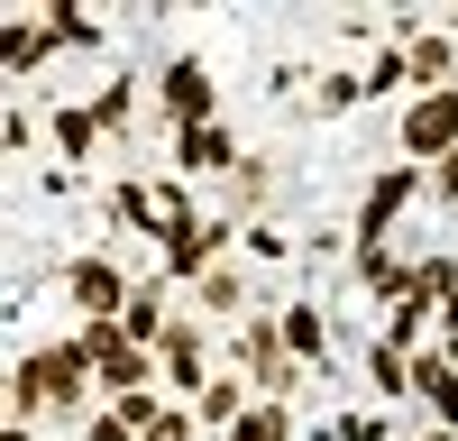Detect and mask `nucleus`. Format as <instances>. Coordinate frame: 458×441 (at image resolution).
<instances>
[{
	"instance_id": "nucleus-12",
	"label": "nucleus",
	"mask_w": 458,
	"mask_h": 441,
	"mask_svg": "<svg viewBox=\"0 0 458 441\" xmlns=\"http://www.w3.org/2000/svg\"><path fill=\"white\" fill-rule=\"evenodd\" d=\"M193 414H202V432H229V423L248 414V377H229V368H220V377L202 386V404H193Z\"/></svg>"
},
{
	"instance_id": "nucleus-22",
	"label": "nucleus",
	"mask_w": 458,
	"mask_h": 441,
	"mask_svg": "<svg viewBox=\"0 0 458 441\" xmlns=\"http://www.w3.org/2000/svg\"><path fill=\"white\" fill-rule=\"evenodd\" d=\"M349 101H367L358 74H321V83H312V110H349Z\"/></svg>"
},
{
	"instance_id": "nucleus-3",
	"label": "nucleus",
	"mask_w": 458,
	"mask_h": 441,
	"mask_svg": "<svg viewBox=\"0 0 458 441\" xmlns=\"http://www.w3.org/2000/svg\"><path fill=\"white\" fill-rule=\"evenodd\" d=\"M403 157H412V166L458 157V83H449V92H422V101L403 110Z\"/></svg>"
},
{
	"instance_id": "nucleus-20",
	"label": "nucleus",
	"mask_w": 458,
	"mask_h": 441,
	"mask_svg": "<svg viewBox=\"0 0 458 441\" xmlns=\"http://www.w3.org/2000/svg\"><path fill=\"white\" fill-rule=\"evenodd\" d=\"M47 28L64 37V47H101V19H92V10H73V0H55V10H47Z\"/></svg>"
},
{
	"instance_id": "nucleus-17",
	"label": "nucleus",
	"mask_w": 458,
	"mask_h": 441,
	"mask_svg": "<svg viewBox=\"0 0 458 441\" xmlns=\"http://www.w3.org/2000/svg\"><path fill=\"white\" fill-rule=\"evenodd\" d=\"M220 441H293V414H284V404H248Z\"/></svg>"
},
{
	"instance_id": "nucleus-16",
	"label": "nucleus",
	"mask_w": 458,
	"mask_h": 441,
	"mask_svg": "<svg viewBox=\"0 0 458 441\" xmlns=\"http://www.w3.org/2000/svg\"><path fill=\"white\" fill-rule=\"evenodd\" d=\"M367 377H376V395H412V350L376 341V350H367Z\"/></svg>"
},
{
	"instance_id": "nucleus-23",
	"label": "nucleus",
	"mask_w": 458,
	"mask_h": 441,
	"mask_svg": "<svg viewBox=\"0 0 458 441\" xmlns=\"http://www.w3.org/2000/svg\"><path fill=\"white\" fill-rule=\"evenodd\" d=\"M330 441H394V423H386V414H339Z\"/></svg>"
},
{
	"instance_id": "nucleus-21",
	"label": "nucleus",
	"mask_w": 458,
	"mask_h": 441,
	"mask_svg": "<svg viewBox=\"0 0 458 441\" xmlns=\"http://www.w3.org/2000/svg\"><path fill=\"white\" fill-rule=\"evenodd\" d=\"M202 432V414H183V404H157V414L138 423V441H193Z\"/></svg>"
},
{
	"instance_id": "nucleus-4",
	"label": "nucleus",
	"mask_w": 458,
	"mask_h": 441,
	"mask_svg": "<svg viewBox=\"0 0 458 441\" xmlns=\"http://www.w3.org/2000/svg\"><path fill=\"white\" fill-rule=\"evenodd\" d=\"M64 294H73V313H83V322H120L138 285H129L120 267H110V257H92V248H83V257L64 267Z\"/></svg>"
},
{
	"instance_id": "nucleus-18",
	"label": "nucleus",
	"mask_w": 458,
	"mask_h": 441,
	"mask_svg": "<svg viewBox=\"0 0 458 441\" xmlns=\"http://www.w3.org/2000/svg\"><path fill=\"white\" fill-rule=\"evenodd\" d=\"M358 83H367V101H386L394 83H412V65H403V47H386V56H367V65H358Z\"/></svg>"
},
{
	"instance_id": "nucleus-24",
	"label": "nucleus",
	"mask_w": 458,
	"mask_h": 441,
	"mask_svg": "<svg viewBox=\"0 0 458 441\" xmlns=\"http://www.w3.org/2000/svg\"><path fill=\"white\" fill-rule=\"evenodd\" d=\"M83 441H138V432H129V414H120V404H101V414L83 423Z\"/></svg>"
},
{
	"instance_id": "nucleus-9",
	"label": "nucleus",
	"mask_w": 458,
	"mask_h": 441,
	"mask_svg": "<svg viewBox=\"0 0 458 441\" xmlns=\"http://www.w3.org/2000/svg\"><path fill=\"white\" fill-rule=\"evenodd\" d=\"M412 395H422L440 423H458V359H440V350L422 359V350H412Z\"/></svg>"
},
{
	"instance_id": "nucleus-2",
	"label": "nucleus",
	"mask_w": 458,
	"mask_h": 441,
	"mask_svg": "<svg viewBox=\"0 0 458 441\" xmlns=\"http://www.w3.org/2000/svg\"><path fill=\"white\" fill-rule=\"evenodd\" d=\"M157 101H165V120H174V129H211V120H220V83H211V65H202V56H174V65H165V83H157Z\"/></svg>"
},
{
	"instance_id": "nucleus-5",
	"label": "nucleus",
	"mask_w": 458,
	"mask_h": 441,
	"mask_svg": "<svg viewBox=\"0 0 458 441\" xmlns=\"http://www.w3.org/2000/svg\"><path fill=\"white\" fill-rule=\"evenodd\" d=\"M412 194H422V166H394V175H376V184H367V203H358V257L386 248V230L403 220Z\"/></svg>"
},
{
	"instance_id": "nucleus-6",
	"label": "nucleus",
	"mask_w": 458,
	"mask_h": 441,
	"mask_svg": "<svg viewBox=\"0 0 458 441\" xmlns=\"http://www.w3.org/2000/svg\"><path fill=\"white\" fill-rule=\"evenodd\" d=\"M157 377H165L174 395H193V404H202V386H211V350H202V322H174L165 341H157Z\"/></svg>"
},
{
	"instance_id": "nucleus-11",
	"label": "nucleus",
	"mask_w": 458,
	"mask_h": 441,
	"mask_svg": "<svg viewBox=\"0 0 458 441\" xmlns=\"http://www.w3.org/2000/svg\"><path fill=\"white\" fill-rule=\"evenodd\" d=\"M120 331H129L138 350H157L165 331H174V313H165V294H157V285H138V294H129V313H120Z\"/></svg>"
},
{
	"instance_id": "nucleus-8",
	"label": "nucleus",
	"mask_w": 458,
	"mask_h": 441,
	"mask_svg": "<svg viewBox=\"0 0 458 441\" xmlns=\"http://www.w3.org/2000/svg\"><path fill=\"white\" fill-rule=\"evenodd\" d=\"M174 166H183V175H239L248 157H239V138L211 120V129H174Z\"/></svg>"
},
{
	"instance_id": "nucleus-7",
	"label": "nucleus",
	"mask_w": 458,
	"mask_h": 441,
	"mask_svg": "<svg viewBox=\"0 0 458 441\" xmlns=\"http://www.w3.org/2000/svg\"><path fill=\"white\" fill-rule=\"evenodd\" d=\"M55 47H64V37L47 28V10H37V19H0V74H19V83H28Z\"/></svg>"
},
{
	"instance_id": "nucleus-25",
	"label": "nucleus",
	"mask_w": 458,
	"mask_h": 441,
	"mask_svg": "<svg viewBox=\"0 0 458 441\" xmlns=\"http://www.w3.org/2000/svg\"><path fill=\"white\" fill-rule=\"evenodd\" d=\"M0 147H10V157H19V147H37V120H28V110H10V120H0Z\"/></svg>"
},
{
	"instance_id": "nucleus-27",
	"label": "nucleus",
	"mask_w": 458,
	"mask_h": 441,
	"mask_svg": "<svg viewBox=\"0 0 458 441\" xmlns=\"http://www.w3.org/2000/svg\"><path fill=\"white\" fill-rule=\"evenodd\" d=\"M412 441H458V423H431V432H412Z\"/></svg>"
},
{
	"instance_id": "nucleus-14",
	"label": "nucleus",
	"mask_w": 458,
	"mask_h": 441,
	"mask_svg": "<svg viewBox=\"0 0 458 441\" xmlns=\"http://www.w3.org/2000/svg\"><path fill=\"white\" fill-rule=\"evenodd\" d=\"M47 129H55V147H64V157H73V166H83V157H92V147H101V120H92V110H83V101H64V110H55V120H47Z\"/></svg>"
},
{
	"instance_id": "nucleus-1",
	"label": "nucleus",
	"mask_w": 458,
	"mask_h": 441,
	"mask_svg": "<svg viewBox=\"0 0 458 441\" xmlns=\"http://www.w3.org/2000/svg\"><path fill=\"white\" fill-rule=\"evenodd\" d=\"M92 359H83V341H47V350H28L19 368H10V423H92Z\"/></svg>"
},
{
	"instance_id": "nucleus-28",
	"label": "nucleus",
	"mask_w": 458,
	"mask_h": 441,
	"mask_svg": "<svg viewBox=\"0 0 458 441\" xmlns=\"http://www.w3.org/2000/svg\"><path fill=\"white\" fill-rule=\"evenodd\" d=\"M0 441H37V423H10V432H0Z\"/></svg>"
},
{
	"instance_id": "nucleus-19",
	"label": "nucleus",
	"mask_w": 458,
	"mask_h": 441,
	"mask_svg": "<svg viewBox=\"0 0 458 441\" xmlns=\"http://www.w3.org/2000/svg\"><path fill=\"white\" fill-rule=\"evenodd\" d=\"M193 294H202V313H239V304H248V276H239V267H211Z\"/></svg>"
},
{
	"instance_id": "nucleus-13",
	"label": "nucleus",
	"mask_w": 458,
	"mask_h": 441,
	"mask_svg": "<svg viewBox=\"0 0 458 441\" xmlns=\"http://www.w3.org/2000/svg\"><path fill=\"white\" fill-rule=\"evenodd\" d=\"M92 120H101V138H129V120H138V83H129V74H110V83H101Z\"/></svg>"
},
{
	"instance_id": "nucleus-15",
	"label": "nucleus",
	"mask_w": 458,
	"mask_h": 441,
	"mask_svg": "<svg viewBox=\"0 0 458 441\" xmlns=\"http://www.w3.org/2000/svg\"><path fill=\"white\" fill-rule=\"evenodd\" d=\"M276 322H284V350H293V359H321V350H330V322H321L312 304H284Z\"/></svg>"
},
{
	"instance_id": "nucleus-26",
	"label": "nucleus",
	"mask_w": 458,
	"mask_h": 441,
	"mask_svg": "<svg viewBox=\"0 0 458 441\" xmlns=\"http://www.w3.org/2000/svg\"><path fill=\"white\" fill-rule=\"evenodd\" d=\"M431 194H440V203H458V157H440V166H431Z\"/></svg>"
},
{
	"instance_id": "nucleus-10",
	"label": "nucleus",
	"mask_w": 458,
	"mask_h": 441,
	"mask_svg": "<svg viewBox=\"0 0 458 441\" xmlns=\"http://www.w3.org/2000/svg\"><path fill=\"white\" fill-rule=\"evenodd\" d=\"M403 65H412V83H422V92H449V83H458V47H449V37H412Z\"/></svg>"
}]
</instances>
